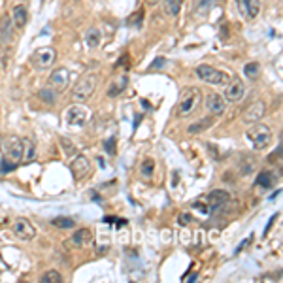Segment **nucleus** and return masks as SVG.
Wrapping results in <instances>:
<instances>
[{"instance_id":"nucleus-1","label":"nucleus","mask_w":283,"mask_h":283,"mask_svg":"<svg viewBox=\"0 0 283 283\" xmlns=\"http://www.w3.org/2000/svg\"><path fill=\"white\" fill-rule=\"evenodd\" d=\"M19 160H23V138L8 136L2 140V157H0V172H12L19 166Z\"/></svg>"},{"instance_id":"nucleus-2","label":"nucleus","mask_w":283,"mask_h":283,"mask_svg":"<svg viewBox=\"0 0 283 283\" xmlns=\"http://www.w3.org/2000/svg\"><path fill=\"white\" fill-rule=\"evenodd\" d=\"M98 81H100V76H98L96 72H87V74H83V76L79 78L78 85H76L74 91H72L74 100H78V102L89 100V98L93 96V93L96 91Z\"/></svg>"},{"instance_id":"nucleus-3","label":"nucleus","mask_w":283,"mask_h":283,"mask_svg":"<svg viewBox=\"0 0 283 283\" xmlns=\"http://www.w3.org/2000/svg\"><path fill=\"white\" fill-rule=\"evenodd\" d=\"M248 138H249V142L253 143V147L261 151V149H266V147L270 145V142H272V130H270V126H266V125L255 123L248 130Z\"/></svg>"},{"instance_id":"nucleus-4","label":"nucleus","mask_w":283,"mask_h":283,"mask_svg":"<svg viewBox=\"0 0 283 283\" xmlns=\"http://www.w3.org/2000/svg\"><path fill=\"white\" fill-rule=\"evenodd\" d=\"M200 98H202V93L198 87H189L185 89V93L181 94V100H179V106H177V113L181 117L185 115H191L196 110V106L200 104Z\"/></svg>"},{"instance_id":"nucleus-5","label":"nucleus","mask_w":283,"mask_h":283,"mask_svg":"<svg viewBox=\"0 0 283 283\" xmlns=\"http://www.w3.org/2000/svg\"><path fill=\"white\" fill-rule=\"evenodd\" d=\"M196 76H198L202 81L210 83V85H227V83H229V76H227L225 72L210 66V64H200V66H196Z\"/></svg>"},{"instance_id":"nucleus-6","label":"nucleus","mask_w":283,"mask_h":283,"mask_svg":"<svg viewBox=\"0 0 283 283\" xmlns=\"http://www.w3.org/2000/svg\"><path fill=\"white\" fill-rule=\"evenodd\" d=\"M57 61V51L53 47H40L32 55V66L36 70H49Z\"/></svg>"},{"instance_id":"nucleus-7","label":"nucleus","mask_w":283,"mask_h":283,"mask_svg":"<svg viewBox=\"0 0 283 283\" xmlns=\"http://www.w3.org/2000/svg\"><path fill=\"white\" fill-rule=\"evenodd\" d=\"M64 119H66V123L72 125V126H81V125L89 119V110L83 106L81 102H78V104H74V106H70L66 110Z\"/></svg>"},{"instance_id":"nucleus-8","label":"nucleus","mask_w":283,"mask_h":283,"mask_svg":"<svg viewBox=\"0 0 283 283\" xmlns=\"http://www.w3.org/2000/svg\"><path fill=\"white\" fill-rule=\"evenodd\" d=\"M14 234L19 240H32L36 236V229L32 227V223L25 217H17L14 221Z\"/></svg>"},{"instance_id":"nucleus-9","label":"nucleus","mask_w":283,"mask_h":283,"mask_svg":"<svg viewBox=\"0 0 283 283\" xmlns=\"http://www.w3.org/2000/svg\"><path fill=\"white\" fill-rule=\"evenodd\" d=\"M244 81L240 78H234L230 83H227V91H225V102H238L244 96Z\"/></svg>"},{"instance_id":"nucleus-10","label":"nucleus","mask_w":283,"mask_h":283,"mask_svg":"<svg viewBox=\"0 0 283 283\" xmlns=\"http://www.w3.org/2000/svg\"><path fill=\"white\" fill-rule=\"evenodd\" d=\"M265 115H266V104L263 100H257V102H253V104L244 111V121H246V123H259Z\"/></svg>"},{"instance_id":"nucleus-11","label":"nucleus","mask_w":283,"mask_h":283,"mask_svg":"<svg viewBox=\"0 0 283 283\" xmlns=\"http://www.w3.org/2000/svg\"><path fill=\"white\" fill-rule=\"evenodd\" d=\"M49 83H51V87H53L55 91H63V89L70 83V70L64 68V66L53 70L51 72V76H49Z\"/></svg>"},{"instance_id":"nucleus-12","label":"nucleus","mask_w":283,"mask_h":283,"mask_svg":"<svg viewBox=\"0 0 283 283\" xmlns=\"http://www.w3.org/2000/svg\"><path fill=\"white\" fill-rule=\"evenodd\" d=\"M70 170L76 179H83L91 172V162H89L87 157L83 155H76L74 160L70 162Z\"/></svg>"},{"instance_id":"nucleus-13","label":"nucleus","mask_w":283,"mask_h":283,"mask_svg":"<svg viewBox=\"0 0 283 283\" xmlns=\"http://www.w3.org/2000/svg\"><path fill=\"white\" fill-rule=\"evenodd\" d=\"M240 12L249 19H255L261 12V0H236Z\"/></svg>"},{"instance_id":"nucleus-14","label":"nucleus","mask_w":283,"mask_h":283,"mask_svg":"<svg viewBox=\"0 0 283 283\" xmlns=\"http://www.w3.org/2000/svg\"><path fill=\"white\" fill-rule=\"evenodd\" d=\"M206 108H208V111L213 113V115H221L225 111V98L221 94H217V93H212L206 98Z\"/></svg>"},{"instance_id":"nucleus-15","label":"nucleus","mask_w":283,"mask_h":283,"mask_svg":"<svg viewBox=\"0 0 283 283\" xmlns=\"http://www.w3.org/2000/svg\"><path fill=\"white\" fill-rule=\"evenodd\" d=\"M27 21H29V14H27V8L23 6V4H19L16 6L14 10H12V25L16 27V29H23L25 25H27Z\"/></svg>"},{"instance_id":"nucleus-16","label":"nucleus","mask_w":283,"mask_h":283,"mask_svg":"<svg viewBox=\"0 0 283 283\" xmlns=\"http://www.w3.org/2000/svg\"><path fill=\"white\" fill-rule=\"evenodd\" d=\"M89 240H91V230L89 229H79L78 232H74V234L70 236L68 244L74 246V248H83Z\"/></svg>"},{"instance_id":"nucleus-17","label":"nucleus","mask_w":283,"mask_h":283,"mask_svg":"<svg viewBox=\"0 0 283 283\" xmlns=\"http://www.w3.org/2000/svg\"><path fill=\"white\" fill-rule=\"evenodd\" d=\"M183 8V0H162V10L168 17H177Z\"/></svg>"},{"instance_id":"nucleus-18","label":"nucleus","mask_w":283,"mask_h":283,"mask_svg":"<svg viewBox=\"0 0 283 283\" xmlns=\"http://www.w3.org/2000/svg\"><path fill=\"white\" fill-rule=\"evenodd\" d=\"M14 25L8 17H4V21L0 23V40L6 42V44H12L14 42Z\"/></svg>"},{"instance_id":"nucleus-19","label":"nucleus","mask_w":283,"mask_h":283,"mask_svg":"<svg viewBox=\"0 0 283 283\" xmlns=\"http://www.w3.org/2000/svg\"><path fill=\"white\" fill-rule=\"evenodd\" d=\"M126 83H128L126 76H119V78L108 87V96H117V94H121L125 89H126Z\"/></svg>"},{"instance_id":"nucleus-20","label":"nucleus","mask_w":283,"mask_h":283,"mask_svg":"<svg viewBox=\"0 0 283 283\" xmlns=\"http://www.w3.org/2000/svg\"><path fill=\"white\" fill-rule=\"evenodd\" d=\"M36 159V145L32 140L23 138V162H32Z\"/></svg>"},{"instance_id":"nucleus-21","label":"nucleus","mask_w":283,"mask_h":283,"mask_svg":"<svg viewBox=\"0 0 283 283\" xmlns=\"http://www.w3.org/2000/svg\"><path fill=\"white\" fill-rule=\"evenodd\" d=\"M210 200H212L213 206H221V204H225V202H229L230 200V195L227 193V191H213V193H210Z\"/></svg>"},{"instance_id":"nucleus-22","label":"nucleus","mask_w":283,"mask_h":283,"mask_svg":"<svg viewBox=\"0 0 283 283\" xmlns=\"http://www.w3.org/2000/svg\"><path fill=\"white\" fill-rule=\"evenodd\" d=\"M85 42H87L89 47H98L100 46V31L98 29H89Z\"/></svg>"},{"instance_id":"nucleus-23","label":"nucleus","mask_w":283,"mask_h":283,"mask_svg":"<svg viewBox=\"0 0 283 283\" xmlns=\"http://www.w3.org/2000/svg\"><path fill=\"white\" fill-rule=\"evenodd\" d=\"M244 74H246V78L249 79H259V76H261V66L257 64V63H248L246 66H244Z\"/></svg>"},{"instance_id":"nucleus-24","label":"nucleus","mask_w":283,"mask_h":283,"mask_svg":"<svg viewBox=\"0 0 283 283\" xmlns=\"http://www.w3.org/2000/svg\"><path fill=\"white\" fill-rule=\"evenodd\" d=\"M38 96L46 102V104H51L53 106L55 102H57V93H55V89L47 87V89H42L40 93H38Z\"/></svg>"},{"instance_id":"nucleus-25","label":"nucleus","mask_w":283,"mask_h":283,"mask_svg":"<svg viewBox=\"0 0 283 283\" xmlns=\"http://www.w3.org/2000/svg\"><path fill=\"white\" fill-rule=\"evenodd\" d=\"M40 282L42 283H61L63 282V276H61L57 270H47V272L42 274Z\"/></svg>"},{"instance_id":"nucleus-26","label":"nucleus","mask_w":283,"mask_h":283,"mask_svg":"<svg viewBox=\"0 0 283 283\" xmlns=\"http://www.w3.org/2000/svg\"><path fill=\"white\" fill-rule=\"evenodd\" d=\"M212 125H213L212 117H208V119H202V121H198V123L191 125V126H189V132H191V134H198V132H202V130L210 128Z\"/></svg>"},{"instance_id":"nucleus-27","label":"nucleus","mask_w":283,"mask_h":283,"mask_svg":"<svg viewBox=\"0 0 283 283\" xmlns=\"http://www.w3.org/2000/svg\"><path fill=\"white\" fill-rule=\"evenodd\" d=\"M51 223L57 229H72V227H76V221L72 217H55Z\"/></svg>"},{"instance_id":"nucleus-28","label":"nucleus","mask_w":283,"mask_h":283,"mask_svg":"<svg viewBox=\"0 0 283 283\" xmlns=\"http://www.w3.org/2000/svg\"><path fill=\"white\" fill-rule=\"evenodd\" d=\"M153 172H155V160L145 159L143 162H142V166H140V174L143 177H151V176H153Z\"/></svg>"},{"instance_id":"nucleus-29","label":"nucleus","mask_w":283,"mask_h":283,"mask_svg":"<svg viewBox=\"0 0 283 283\" xmlns=\"http://www.w3.org/2000/svg\"><path fill=\"white\" fill-rule=\"evenodd\" d=\"M272 179H274V176H272V172H261L259 174V177H257V185H261V187H272Z\"/></svg>"},{"instance_id":"nucleus-30","label":"nucleus","mask_w":283,"mask_h":283,"mask_svg":"<svg viewBox=\"0 0 283 283\" xmlns=\"http://www.w3.org/2000/svg\"><path fill=\"white\" fill-rule=\"evenodd\" d=\"M61 147H63L64 155H74L76 153V147H74V143L68 138H61Z\"/></svg>"},{"instance_id":"nucleus-31","label":"nucleus","mask_w":283,"mask_h":283,"mask_svg":"<svg viewBox=\"0 0 283 283\" xmlns=\"http://www.w3.org/2000/svg\"><path fill=\"white\" fill-rule=\"evenodd\" d=\"M142 17H143V14L142 12H136L132 17L128 19V25H132V27H136V25H140L142 23Z\"/></svg>"},{"instance_id":"nucleus-32","label":"nucleus","mask_w":283,"mask_h":283,"mask_svg":"<svg viewBox=\"0 0 283 283\" xmlns=\"http://www.w3.org/2000/svg\"><path fill=\"white\" fill-rule=\"evenodd\" d=\"M113 143H115V140H108L106 142V151H108V153H113V151H115Z\"/></svg>"},{"instance_id":"nucleus-33","label":"nucleus","mask_w":283,"mask_h":283,"mask_svg":"<svg viewBox=\"0 0 283 283\" xmlns=\"http://www.w3.org/2000/svg\"><path fill=\"white\" fill-rule=\"evenodd\" d=\"M189 215H179V223H189Z\"/></svg>"},{"instance_id":"nucleus-34","label":"nucleus","mask_w":283,"mask_h":283,"mask_svg":"<svg viewBox=\"0 0 283 283\" xmlns=\"http://www.w3.org/2000/svg\"><path fill=\"white\" fill-rule=\"evenodd\" d=\"M162 63H164V61H162V59H159V61H157V63H153V64H151V68H157V66H160V64H162Z\"/></svg>"},{"instance_id":"nucleus-35","label":"nucleus","mask_w":283,"mask_h":283,"mask_svg":"<svg viewBox=\"0 0 283 283\" xmlns=\"http://www.w3.org/2000/svg\"><path fill=\"white\" fill-rule=\"evenodd\" d=\"M149 4H157V2H160V0H147Z\"/></svg>"},{"instance_id":"nucleus-36","label":"nucleus","mask_w":283,"mask_h":283,"mask_svg":"<svg viewBox=\"0 0 283 283\" xmlns=\"http://www.w3.org/2000/svg\"><path fill=\"white\" fill-rule=\"evenodd\" d=\"M0 157H2V136H0Z\"/></svg>"},{"instance_id":"nucleus-37","label":"nucleus","mask_w":283,"mask_h":283,"mask_svg":"<svg viewBox=\"0 0 283 283\" xmlns=\"http://www.w3.org/2000/svg\"><path fill=\"white\" fill-rule=\"evenodd\" d=\"M0 47H2V40H0Z\"/></svg>"}]
</instances>
